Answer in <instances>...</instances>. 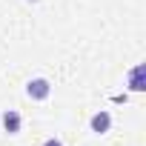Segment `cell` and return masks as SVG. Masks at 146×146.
Returning a JSON list of instances; mask_svg holds the SVG:
<instances>
[{
  "label": "cell",
  "instance_id": "cell-1",
  "mask_svg": "<svg viewBox=\"0 0 146 146\" xmlns=\"http://www.w3.org/2000/svg\"><path fill=\"white\" fill-rule=\"evenodd\" d=\"M26 95H29L32 100H46V98L52 95V83H49L46 78H35V80L26 83Z\"/></svg>",
  "mask_w": 146,
  "mask_h": 146
},
{
  "label": "cell",
  "instance_id": "cell-2",
  "mask_svg": "<svg viewBox=\"0 0 146 146\" xmlns=\"http://www.w3.org/2000/svg\"><path fill=\"white\" fill-rule=\"evenodd\" d=\"M143 75H146V66H143V63H137V66L132 69V75H129V89H132V92H143V89H146Z\"/></svg>",
  "mask_w": 146,
  "mask_h": 146
},
{
  "label": "cell",
  "instance_id": "cell-3",
  "mask_svg": "<svg viewBox=\"0 0 146 146\" xmlns=\"http://www.w3.org/2000/svg\"><path fill=\"white\" fill-rule=\"evenodd\" d=\"M20 123H23V120H20V112H15V109H6V112H3V129H6L9 135H17V132H20Z\"/></svg>",
  "mask_w": 146,
  "mask_h": 146
},
{
  "label": "cell",
  "instance_id": "cell-4",
  "mask_svg": "<svg viewBox=\"0 0 146 146\" xmlns=\"http://www.w3.org/2000/svg\"><path fill=\"white\" fill-rule=\"evenodd\" d=\"M92 132L95 135H103V132H109V126H112V115L109 112H98V115H92Z\"/></svg>",
  "mask_w": 146,
  "mask_h": 146
},
{
  "label": "cell",
  "instance_id": "cell-5",
  "mask_svg": "<svg viewBox=\"0 0 146 146\" xmlns=\"http://www.w3.org/2000/svg\"><path fill=\"white\" fill-rule=\"evenodd\" d=\"M43 146H63V140H60V137H49Z\"/></svg>",
  "mask_w": 146,
  "mask_h": 146
}]
</instances>
